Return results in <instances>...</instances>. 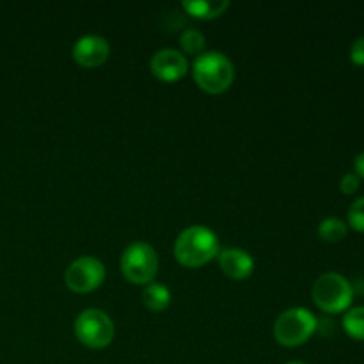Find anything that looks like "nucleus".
<instances>
[{
	"label": "nucleus",
	"instance_id": "nucleus-1",
	"mask_svg": "<svg viewBox=\"0 0 364 364\" xmlns=\"http://www.w3.org/2000/svg\"><path fill=\"white\" fill-rule=\"evenodd\" d=\"M220 251L219 238L210 228L201 226H188L178 235L174 242V256L183 267H203L210 259L217 258Z\"/></svg>",
	"mask_w": 364,
	"mask_h": 364
},
{
	"label": "nucleus",
	"instance_id": "nucleus-16",
	"mask_svg": "<svg viewBox=\"0 0 364 364\" xmlns=\"http://www.w3.org/2000/svg\"><path fill=\"white\" fill-rule=\"evenodd\" d=\"M348 224L354 231L364 233V196L355 199L348 208Z\"/></svg>",
	"mask_w": 364,
	"mask_h": 364
},
{
	"label": "nucleus",
	"instance_id": "nucleus-6",
	"mask_svg": "<svg viewBox=\"0 0 364 364\" xmlns=\"http://www.w3.org/2000/svg\"><path fill=\"white\" fill-rule=\"evenodd\" d=\"M78 341L89 348H105L114 340V322L102 309H84L75 320Z\"/></svg>",
	"mask_w": 364,
	"mask_h": 364
},
{
	"label": "nucleus",
	"instance_id": "nucleus-9",
	"mask_svg": "<svg viewBox=\"0 0 364 364\" xmlns=\"http://www.w3.org/2000/svg\"><path fill=\"white\" fill-rule=\"evenodd\" d=\"M110 45L103 36L85 34L73 45V59L84 68H96L109 59Z\"/></svg>",
	"mask_w": 364,
	"mask_h": 364
},
{
	"label": "nucleus",
	"instance_id": "nucleus-10",
	"mask_svg": "<svg viewBox=\"0 0 364 364\" xmlns=\"http://www.w3.org/2000/svg\"><path fill=\"white\" fill-rule=\"evenodd\" d=\"M220 270L231 279H245L255 270V259L247 251L238 247H228L217 255Z\"/></svg>",
	"mask_w": 364,
	"mask_h": 364
},
{
	"label": "nucleus",
	"instance_id": "nucleus-19",
	"mask_svg": "<svg viewBox=\"0 0 364 364\" xmlns=\"http://www.w3.org/2000/svg\"><path fill=\"white\" fill-rule=\"evenodd\" d=\"M354 169H355V174H358L359 178H364V151L359 153V155L355 156Z\"/></svg>",
	"mask_w": 364,
	"mask_h": 364
},
{
	"label": "nucleus",
	"instance_id": "nucleus-7",
	"mask_svg": "<svg viewBox=\"0 0 364 364\" xmlns=\"http://www.w3.org/2000/svg\"><path fill=\"white\" fill-rule=\"evenodd\" d=\"M105 279V267L92 256H80L64 272V283L75 294H89Z\"/></svg>",
	"mask_w": 364,
	"mask_h": 364
},
{
	"label": "nucleus",
	"instance_id": "nucleus-14",
	"mask_svg": "<svg viewBox=\"0 0 364 364\" xmlns=\"http://www.w3.org/2000/svg\"><path fill=\"white\" fill-rule=\"evenodd\" d=\"M343 329L354 340L364 341V306L352 308L345 313Z\"/></svg>",
	"mask_w": 364,
	"mask_h": 364
},
{
	"label": "nucleus",
	"instance_id": "nucleus-18",
	"mask_svg": "<svg viewBox=\"0 0 364 364\" xmlns=\"http://www.w3.org/2000/svg\"><path fill=\"white\" fill-rule=\"evenodd\" d=\"M350 60L358 66H364V36L355 39L350 48Z\"/></svg>",
	"mask_w": 364,
	"mask_h": 364
},
{
	"label": "nucleus",
	"instance_id": "nucleus-5",
	"mask_svg": "<svg viewBox=\"0 0 364 364\" xmlns=\"http://www.w3.org/2000/svg\"><path fill=\"white\" fill-rule=\"evenodd\" d=\"M121 272L130 283L149 284L159 270L156 251L146 242H132L121 255Z\"/></svg>",
	"mask_w": 364,
	"mask_h": 364
},
{
	"label": "nucleus",
	"instance_id": "nucleus-2",
	"mask_svg": "<svg viewBox=\"0 0 364 364\" xmlns=\"http://www.w3.org/2000/svg\"><path fill=\"white\" fill-rule=\"evenodd\" d=\"M192 77L203 91L219 95L233 84L235 68L228 55L217 50H210L196 57L192 64Z\"/></svg>",
	"mask_w": 364,
	"mask_h": 364
},
{
	"label": "nucleus",
	"instance_id": "nucleus-8",
	"mask_svg": "<svg viewBox=\"0 0 364 364\" xmlns=\"http://www.w3.org/2000/svg\"><path fill=\"white\" fill-rule=\"evenodd\" d=\"M149 70L159 80L174 82L188 71V63L180 50L162 48L149 60Z\"/></svg>",
	"mask_w": 364,
	"mask_h": 364
},
{
	"label": "nucleus",
	"instance_id": "nucleus-17",
	"mask_svg": "<svg viewBox=\"0 0 364 364\" xmlns=\"http://www.w3.org/2000/svg\"><path fill=\"white\" fill-rule=\"evenodd\" d=\"M359 187H361V178H359L355 173H348L341 178L340 191L343 192V194L347 196L355 194V192L359 191Z\"/></svg>",
	"mask_w": 364,
	"mask_h": 364
},
{
	"label": "nucleus",
	"instance_id": "nucleus-3",
	"mask_svg": "<svg viewBox=\"0 0 364 364\" xmlns=\"http://www.w3.org/2000/svg\"><path fill=\"white\" fill-rule=\"evenodd\" d=\"M313 301L323 313H341L350 308L354 288L350 281L338 272H326L313 284Z\"/></svg>",
	"mask_w": 364,
	"mask_h": 364
},
{
	"label": "nucleus",
	"instance_id": "nucleus-20",
	"mask_svg": "<svg viewBox=\"0 0 364 364\" xmlns=\"http://www.w3.org/2000/svg\"><path fill=\"white\" fill-rule=\"evenodd\" d=\"M287 364H306V363H301V361H290V363H287Z\"/></svg>",
	"mask_w": 364,
	"mask_h": 364
},
{
	"label": "nucleus",
	"instance_id": "nucleus-13",
	"mask_svg": "<svg viewBox=\"0 0 364 364\" xmlns=\"http://www.w3.org/2000/svg\"><path fill=\"white\" fill-rule=\"evenodd\" d=\"M318 235L322 240L338 244V242L347 237V224L341 219H336V217H329V219H323L318 224Z\"/></svg>",
	"mask_w": 364,
	"mask_h": 364
},
{
	"label": "nucleus",
	"instance_id": "nucleus-12",
	"mask_svg": "<svg viewBox=\"0 0 364 364\" xmlns=\"http://www.w3.org/2000/svg\"><path fill=\"white\" fill-rule=\"evenodd\" d=\"M142 302L146 308L153 313H160L171 304V291L169 288L164 287L162 283H149L142 291Z\"/></svg>",
	"mask_w": 364,
	"mask_h": 364
},
{
	"label": "nucleus",
	"instance_id": "nucleus-11",
	"mask_svg": "<svg viewBox=\"0 0 364 364\" xmlns=\"http://www.w3.org/2000/svg\"><path fill=\"white\" fill-rule=\"evenodd\" d=\"M181 7L192 16L210 20V18H217L226 13L230 2L228 0H185Z\"/></svg>",
	"mask_w": 364,
	"mask_h": 364
},
{
	"label": "nucleus",
	"instance_id": "nucleus-4",
	"mask_svg": "<svg viewBox=\"0 0 364 364\" xmlns=\"http://www.w3.org/2000/svg\"><path fill=\"white\" fill-rule=\"evenodd\" d=\"M316 333V318L306 308H290L277 316L274 336L284 347H299Z\"/></svg>",
	"mask_w": 364,
	"mask_h": 364
},
{
	"label": "nucleus",
	"instance_id": "nucleus-15",
	"mask_svg": "<svg viewBox=\"0 0 364 364\" xmlns=\"http://www.w3.org/2000/svg\"><path fill=\"white\" fill-rule=\"evenodd\" d=\"M180 45L188 55H201L205 48V36L198 28H185L180 36Z\"/></svg>",
	"mask_w": 364,
	"mask_h": 364
}]
</instances>
